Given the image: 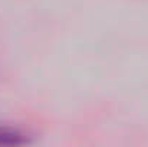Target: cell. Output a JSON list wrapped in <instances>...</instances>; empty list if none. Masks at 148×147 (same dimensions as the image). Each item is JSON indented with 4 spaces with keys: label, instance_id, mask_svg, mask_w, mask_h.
Listing matches in <instances>:
<instances>
[{
    "label": "cell",
    "instance_id": "obj_1",
    "mask_svg": "<svg viewBox=\"0 0 148 147\" xmlns=\"http://www.w3.org/2000/svg\"><path fill=\"white\" fill-rule=\"evenodd\" d=\"M22 143H25V137L19 130L4 126V124H0V144H3V146L14 144L16 146V144H22Z\"/></svg>",
    "mask_w": 148,
    "mask_h": 147
}]
</instances>
